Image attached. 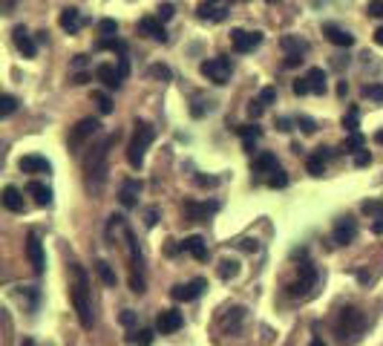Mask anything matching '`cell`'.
Here are the masks:
<instances>
[{"mask_svg": "<svg viewBox=\"0 0 383 346\" xmlns=\"http://www.w3.org/2000/svg\"><path fill=\"white\" fill-rule=\"evenodd\" d=\"M119 142V133H110V136H101L99 142H92L87 147L84 156V179H87V190L99 197L104 185H107V159H110V147Z\"/></svg>", "mask_w": 383, "mask_h": 346, "instance_id": "obj_1", "label": "cell"}, {"mask_svg": "<svg viewBox=\"0 0 383 346\" xmlns=\"http://www.w3.org/2000/svg\"><path fill=\"white\" fill-rule=\"evenodd\" d=\"M69 300H72V309L78 315L81 329H92L95 315H92V300H90V274L84 272V265L78 263H69Z\"/></svg>", "mask_w": 383, "mask_h": 346, "instance_id": "obj_2", "label": "cell"}, {"mask_svg": "<svg viewBox=\"0 0 383 346\" xmlns=\"http://www.w3.org/2000/svg\"><path fill=\"white\" fill-rule=\"evenodd\" d=\"M366 326H369L366 315L360 309H355V306H346V309H340V315H337L334 335L343 346H355L363 338V332H366Z\"/></svg>", "mask_w": 383, "mask_h": 346, "instance_id": "obj_3", "label": "cell"}, {"mask_svg": "<svg viewBox=\"0 0 383 346\" xmlns=\"http://www.w3.org/2000/svg\"><path fill=\"white\" fill-rule=\"evenodd\" d=\"M156 139V130H153L147 122H136V130H133V139L127 145V162L133 170H139L144 165V156H147V147Z\"/></svg>", "mask_w": 383, "mask_h": 346, "instance_id": "obj_4", "label": "cell"}, {"mask_svg": "<svg viewBox=\"0 0 383 346\" xmlns=\"http://www.w3.org/2000/svg\"><path fill=\"white\" fill-rule=\"evenodd\" d=\"M127 75H130L127 55H119V67H112V64H99V67H95V79H99L107 90H119Z\"/></svg>", "mask_w": 383, "mask_h": 346, "instance_id": "obj_5", "label": "cell"}, {"mask_svg": "<svg viewBox=\"0 0 383 346\" xmlns=\"http://www.w3.org/2000/svg\"><path fill=\"white\" fill-rule=\"evenodd\" d=\"M202 75L207 81H214L216 87H222V84H228L231 81V75H234V64H231V58H225V55H219V58H207V61H202Z\"/></svg>", "mask_w": 383, "mask_h": 346, "instance_id": "obj_6", "label": "cell"}, {"mask_svg": "<svg viewBox=\"0 0 383 346\" xmlns=\"http://www.w3.org/2000/svg\"><path fill=\"white\" fill-rule=\"evenodd\" d=\"M99 133H101V122L99 119H81L78 124L72 127V133H69V150L72 153H81V147L87 142H92Z\"/></svg>", "mask_w": 383, "mask_h": 346, "instance_id": "obj_7", "label": "cell"}, {"mask_svg": "<svg viewBox=\"0 0 383 346\" xmlns=\"http://www.w3.org/2000/svg\"><path fill=\"white\" fill-rule=\"evenodd\" d=\"M219 208H222V205H219L216 199H205V202L187 199V202L182 205V214H185V220H190V222H207Z\"/></svg>", "mask_w": 383, "mask_h": 346, "instance_id": "obj_8", "label": "cell"}, {"mask_svg": "<svg viewBox=\"0 0 383 346\" xmlns=\"http://www.w3.org/2000/svg\"><path fill=\"white\" fill-rule=\"evenodd\" d=\"M317 280H320V274H317L314 263H300V274H297V280L289 286V295H291V297H305V295H309L312 288L317 286Z\"/></svg>", "mask_w": 383, "mask_h": 346, "instance_id": "obj_9", "label": "cell"}, {"mask_svg": "<svg viewBox=\"0 0 383 346\" xmlns=\"http://www.w3.org/2000/svg\"><path fill=\"white\" fill-rule=\"evenodd\" d=\"M231 3L234 0H202L196 6V15L199 21H207V24H222L228 12H231Z\"/></svg>", "mask_w": 383, "mask_h": 346, "instance_id": "obj_10", "label": "cell"}, {"mask_svg": "<svg viewBox=\"0 0 383 346\" xmlns=\"http://www.w3.org/2000/svg\"><path fill=\"white\" fill-rule=\"evenodd\" d=\"M26 257H29V265H32L35 274L46 272V252H44V242H41V237H37L35 231L26 234Z\"/></svg>", "mask_w": 383, "mask_h": 346, "instance_id": "obj_11", "label": "cell"}, {"mask_svg": "<svg viewBox=\"0 0 383 346\" xmlns=\"http://www.w3.org/2000/svg\"><path fill=\"white\" fill-rule=\"evenodd\" d=\"M205 288H207V280L205 277H196V280H190V283L173 286V288H170V297H173L176 303H190V300H196L205 292Z\"/></svg>", "mask_w": 383, "mask_h": 346, "instance_id": "obj_12", "label": "cell"}, {"mask_svg": "<svg viewBox=\"0 0 383 346\" xmlns=\"http://www.w3.org/2000/svg\"><path fill=\"white\" fill-rule=\"evenodd\" d=\"M355 237H357V220L355 217H340L337 222H334V231H332V242L334 245H349V242H355Z\"/></svg>", "mask_w": 383, "mask_h": 346, "instance_id": "obj_13", "label": "cell"}, {"mask_svg": "<svg viewBox=\"0 0 383 346\" xmlns=\"http://www.w3.org/2000/svg\"><path fill=\"white\" fill-rule=\"evenodd\" d=\"M231 44L237 52H254L262 44V32H248V29H234L231 32Z\"/></svg>", "mask_w": 383, "mask_h": 346, "instance_id": "obj_14", "label": "cell"}, {"mask_svg": "<svg viewBox=\"0 0 383 346\" xmlns=\"http://www.w3.org/2000/svg\"><path fill=\"white\" fill-rule=\"evenodd\" d=\"M182 323H185L182 312H176V309H162L159 318H156V329H159L162 335H173V332L182 329Z\"/></svg>", "mask_w": 383, "mask_h": 346, "instance_id": "obj_15", "label": "cell"}, {"mask_svg": "<svg viewBox=\"0 0 383 346\" xmlns=\"http://www.w3.org/2000/svg\"><path fill=\"white\" fill-rule=\"evenodd\" d=\"M139 32L153 38V41H159V44H167L170 41V35L164 29V21H159V17H142L139 21Z\"/></svg>", "mask_w": 383, "mask_h": 346, "instance_id": "obj_16", "label": "cell"}, {"mask_svg": "<svg viewBox=\"0 0 383 346\" xmlns=\"http://www.w3.org/2000/svg\"><path fill=\"white\" fill-rule=\"evenodd\" d=\"M274 167H280V162H277V156H274L271 150H259L257 156H254V162H251V173H254V179L265 176V173H271Z\"/></svg>", "mask_w": 383, "mask_h": 346, "instance_id": "obj_17", "label": "cell"}, {"mask_svg": "<svg viewBox=\"0 0 383 346\" xmlns=\"http://www.w3.org/2000/svg\"><path fill=\"white\" fill-rule=\"evenodd\" d=\"M142 182L139 179H124L121 182V190H119V202L124 208H136L139 205V197H142Z\"/></svg>", "mask_w": 383, "mask_h": 346, "instance_id": "obj_18", "label": "cell"}, {"mask_svg": "<svg viewBox=\"0 0 383 346\" xmlns=\"http://www.w3.org/2000/svg\"><path fill=\"white\" fill-rule=\"evenodd\" d=\"M182 252H185V254H190L194 260H199V263H205V260L210 257V252H207V242H205L199 234H190V237H185V240H182Z\"/></svg>", "mask_w": 383, "mask_h": 346, "instance_id": "obj_19", "label": "cell"}, {"mask_svg": "<svg viewBox=\"0 0 383 346\" xmlns=\"http://www.w3.org/2000/svg\"><path fill=\"white\" fill-rule=\"evenodd\" d=\"M58 24H61V29H64V32L75 35V32H81V26H84L87 21H84V15H81V9H75V6H69V9H61V17H58Z\"/></svg>", "mask_w": 383, "mask_h": 346, "instance_id": "obj_20", "label": "cell"}, {"mask_svg": "<svg viewBox=\"0 0 383 346\" xmlns=\"http://www.w3.org/2000/svg\"><path fill=\"white\" fill-rule=\"evenodd\" d=\"M12 41H15V47L21 49L26 58H35V55H37V44L29 38L26 26H15V32H12Z\"/></svg>", "mask_w": 383, "mask_h": 346, "instance_id": "obj_21", "label": "cell"}, {"mask_svg": "<svg viewBox=\"0 0 383 346\" xmlns=\"http://www.w3.org/2000/svg\"><path fill=\"white\" fill-rule=\"evenodd\" d=\"M3 208L12 211V214H24V211H26L24 194H21V190H17L15 185H6V188H3Z\"/></svg>", "mask_w": 383, "mask_h": 346, "instance_id": "obj_22", "label": "cell"}, {"mask_svg": "<svg viewBox=\"0 0 383 346\" xmlns=\"http://www.w3.org/2000/svg\"><path fill=\"white\" fill-rule=\"evenodd\" d=\"M329 159H332V150L329 147H317L309 156V162H305V167H309L312 176H323V173H325V162H329Z\"/></svg>", "mask_w": 383, "mask_h": 346, "instance_id": "obj_23", "label": "cell"}, {"mask_svg": "<svg viewBox=\"0 0 383 346\" xmlns=\"http://www.w3.org/2000/svg\"><path fill=\"white\" fill-rule=\"evenodd\" d=\"M26 194L41 205V208H49L52 205V188L49 185H44V182H37V179H32L29 185H26Z\"/></svg>", "mask_w": 383, "mask_h": 346, "instance_id": "obj_24", "label": "cell"}, {"mask_svg": "<svg viewBox=\"0 0 383 346\" xmlns=\"http://www.w3.org/2000/svg\"><path fill=\"white\" fill-rule=\"evenodd\" d=\"M323 35L329 38L334 47H352L355 44V35L346 32V29H340V26H334V24H323Z\"/></svg>", "mask_w": 383, "mask_h": 346, "instance_id": "obj_25", "label": "cell"}, {"mask_svg": "<svg viewBox=\"0 0 383 346\" xmlns=\"http://www.w3.org/2000/svg\"><path fill=\"white\" fill-rule=\"evenodd\" d=\"M17 167H21L24 173H52V162L44 159V156H24L21 162H17Z\"/></svg>", "mask_w": 383, "mask_h": 346, "instance_id": "obj_26", "label": "cell"}, {"mask_svg": "<svg viewBox=\"0 0 383 346\" xmlns=\"http://www.w3.org/2000/svg\"><path fill=\"white\" fill-rule=\"evenodd\" d=\"M239 136H242V150L245 153H254L257 150V142L262 139V130L257 124H242L239 127Z\"/></svg>", "mask_w": 383, "mask_h": 346, "instance_id": "obj_27", "label": "cell"}, {"mask_svg": "<svg viewBox=\"0 0 383 346\" xmlns=\"http://www.w3.org/2000/svg\"><path fill=\"white\" fill-rule=\"evenodd\" d=\"M325 79H329V75H325V69L323 67H312L309 72H305V81H309V90L314 92V95H323L325 92Z\"/></svg>", "mask_w": 383, "mask_h": 346, "instance_id": "obj_28", "label": "cell"}, {"mask_svg": "<svg viewBox=\"0 0 383 346\" xmlns=\"http://www.w3.org/2000/svg\"><path fill=\"white\" fill-rule=\"evenodd\" d=\"M280 47L289 55H305V52H309V41H303L300 35H282Z\"/></svg>", "mask_w": 383, "mask_h": 346, "instance_id": "obj_29", "label": "cell"}, {"mask_svg": "<svg viewBox=\"0 0 383 346\" xmlns=\"http://www.w3.org/2000/svg\"><path fill=\"white\" fill-rule=\"evenodd\" d=\"M95 274H99V280H101L104 286H110V288L119 283L116 272H112V265H110L107 260H95Z\"/></svg>", "mask_w": 383, "mask_h": 346, "instance_id": "obj_30", "label": "cell"}, {"mask_svg": "<svg viewBox=\"0 0 383 346\" xmlns=\"http://www.w3.org/2000/svg\"><path fill=\"white\" fill-rule=\"evenodd\" d=\"M242 318H245V309H242V306H234L231 315H225V320H222L225 332H228V335H237V332H239V323H242Z\"/></svg>", "mask_w": 383, "mask_h": 346, "instance_id": "obj_31", "label": "cell"}, {"mask_svg": "<svg viewBox=\"0 0 383 346\" xmlns=\"http://www.w3.org/2000/svg\"><path fill=\"white\" fill-rule=\"evenodd\" d=\"M95 49H110V52H119V55H127V44L121 41V38H99L95 41Z\"/></svg>", "mask_w": 383, "mask_h": 346, "instance_id": "obj_32", "label": "cell"}, {"mask_svg": "<svg viewBox=\"0 0 383 346\" xmlns=\"http://www.w3.org/2000/svg\"><path fill=\"white\" fill-rule=\"evenodd\" d=\"M127 340H130L133 346H150L153 340H156V335H153V329H133Z\"/></svg>", "mask_w": 383, "mask_h": 346, "instance_id": "obj_33", "label": "cell"}, {"mask_svg": "<svg viewBox=\"0 0 383 346\" xmlns=\"http://www.w3.org/2000/svg\"><path fill=\"white\" fill-rule=\"evenodd\" d=\"M363 142L366 139H363L360 133H349V139L340 145V153H357V150H363Z\"/></svg>", "mask_w": 383, "mask_h": 346, "instance_id": "obj_34", "label": "cell"}, {"mask_svg": "<svg viewBox=\"0 0 383 346\" xmlns=\"http://www.w3.org/2000/svg\"><path fill=\"white\" fill-rule=\"evenodd\" d=\"M289 185V173H285L282 167H274L271 173H268V188H285Z\"/></svg>", "mask_w": 383, "mask_h": 346, "instance_id": "obj_35", "label": "cell"}, {"mask_svg": "<svg viewBox=\"0 0 383 346\" xmlns=\"http://www.w3.org/2000/svg\"><path fill=\"white\" fill-rule=\"evenodd\" d=\"M92 101L99 104V113H101V115H110V113H112V101H110V95H107V92L95 90V92H92Z\"/></svg>", "mask_w": 383, "mask_h": 346, "instance_id": "obj_36", "label": "cell"}, {"mask_svg": "<svg viewBox=\"0 0 383 346\" xmlns=\"http://www.w3.org/2000/svg\"><path fill=\"white\" fill-rule=\"evenodd\" d=\"M239 274V263L237 260H222L219 263V277L222 280H231V277H237Z\"/></svg>", "mask_w": 383, "mask_h": 346, "instance_id": "obj_37", "label": "cell"}, {"mask_svg": "<svg viewBox=\"0 0 383 346\" xmlns=\"http://www.w3.org/2000/svg\"><path fill=\"white\" fill-rule=\"evenodd\" d=\"M17 110V99H15V95H3V99H0V115H3V119H9V115Z\"/></svg>", "mask_w": 383, "mask_h": 346, "instance_id": "obj_38", "label": "cell"}, {"mask_svg": "<svg viewBox=\"0 0 383 346\" xmlns=\"http://www.w3.org/2000/svg\"><path fill=\"white\" fill-rule=\"evenodd\" d=\"M99 32H101V38L119 35V21H112V17H104V21H99Z\"/></svg>", "mask_w": 383, "mask_h": 346, "instance_id": "obj_39", "label": "cell"}, {"mask_svg": "<svg viewBox=\"0 0 383 346\" xmlns=\"http://www.w3.org/2000/svg\"><path fill=\"white\" fill-rule=\"evenodd\" d=\"M360 211H363V214H369V217H375V220H380V217H383V202L366 199V202L360 205Z\"/></svg>", "mask_w": 383, "mask_h": 346, "instance_id": "obj_40", "label": "cell"}, {"mask_svg": "<svg viewBox=\"0 0 383 346\" xmlns=\"http://www.w3.org/2000/svg\"><path fill=\"white\" fill-rule=\"evenodd\" d=\"M363 95H366L369 101L383 104V84H366V87H363Z\"/></svg>", "mask_w": 383, "mask_h": 346, "instance_id": "obj_41", "label": "cell"}, {"mask_svg": "<svg viewBox=\"0 0 383 346\" xmlns=\"http://www.w3.org/2000/svg\"><path fill=\"white\" fill-rule=\"evenodd\" d=\"M357 122H360L357 107H352L349 115H343V127H346V133H357Z\"/></svg>", "mask_w": 383, "mask_h": 346, "instance_id": "obj_42", "label": "cell"}, {"mask_svg": "<svg viewBox=\"0 0 383 346\" xmlns=\"http://www.w3.org/2000/svg\"><path fill=\"white\" fill-rule=\"evenodd\" d=\"M257 99H259L265 107H268V104H274V101H277V87H262Z\"/></svg>", "mask_w": 383, "mask_h": 346, "instance_id": "obj_43", "label": "cell"}, {"mask_svg": "<svg viewBox=\"0 0 383 346\" xmlns=\"http://www.w3.org/2000/svg\"><path fill=\"white\" fill-rule=\"evenodd\" d=\"M150 75H153V79H162V81H170V75H173V72H170L164 64H153L150 67Z\"/></svg>", "mask_w": 383, "mask_h": 346, "instance_id": "obj_44", "label": "cell"}, {"mask_svg": "<svg viewBox=\"0 0 383 346\" xmlns=\"http://www.w3.org/2000/svg\"><path fill=\"white\" fill-rule=\"evenodd\" d=\"M366 15L383 17V0H369V3H366Z\"/></svg>", "mask_w": 383, "mask_h": 346, "instance_id": "obj_45", "label": "cell"}, {"mask_svg": "<svg viewBox=\"0 0 383 346\" xmlns=\"http://www.w3.org/2000/svg\"><path fill=\"white\" fill-rule=\"evenodd\" d=\"M262 113H265V104H262L259 99H254L251 104H248V115H251V119H259Z\"/></svg>", "mask_w": 383, "mask_h": 346, "instance_id": "obj_46", "label": "cell"}, {"mask_svg": "<svg viewBox=\"0 0 383 346\" xmlns=\"http://www.w3.org/2000/svg\"><path fill=\"white\" fill-rule=\"evenodd\" d=\"M291 90H294V95H309V92H312V90H309V81H305V75L291 84Z\"/></svg>", "mask_w": 383, "mask_h": 346, "instance_id": "obj_47", "label": "cell"}, {"mask_svg": "<svg viewBox=\"0 0 383 346\" xmlns=\"http://www.w3.org/2000/svg\"><path fill=\"white\" fill-rule=\"evenodd\" d=\"M173 15H176L173 3H162V6H159V15H156V17H159V21H170V17H173Z\"/></svg>", "mask_w": 383, "mask_h": 346, "instance_id": "obj_48", "label": "cell"}, {"mask_svg": "<svg viewBox=\"0 0 383 346\" xmlns=\"http://www.w3.org/2000/svg\"><path fill=\"white\" fill-rule=\"evenodd\" d=\"M369 162H372V153H369V150H357V153H355V165H357V167H366Z\"/></svg>", "mask_w": 383, "mask_h": 346, "instance_id": "obj_49", "label": "cell"}, {"mask_svg": "<svg viewBox=\"0 0 383 346\" xmlns=\"http://www.w3.org/2000/svg\"><path fill=\"white\" fill-rule=\"evenodd\" d=\"M121 323L130 329V326H136V323H139V315L133 312V309H124V312H121Z\"/></svg>", "mask_w": 383, "mask_h": 346, "instance_id": "obj_50", "label": "cell"}, {"mask_svg": "<svg viewBox=\"0 0 383 346\" xmlns=\"http://www.w3.org/2000/svg\"><path fill=\"white\" fill-rule=\"evenodd\" d=\"M297 124L303 127V133H314V130H317L314 119H309V115H300V119H297Z\"/></svg>", "mask_w": 383, "mask_h": 346, "instance_id": "obj_51", "label": "cell"}, {"mask_svg": "<svg viewBox=\"0 0 383 346\" xmlns=\"http://www.w3.org/2000/svg\"><path fill=\"white\" fill-rule=\"evenodd\" d=\"M144 222H147V228H153V225H156V222H159V208H150V211H147V220H144Z\"/></svg>", "mask_w": 383, "mask_h": 346, "instance_id": "obj_52", "label": "cell"}, {"mask_svg": "<svg viewBox=\"0 0 383 346\" xmlns=\"http://www.w3.org/2000/svg\"><path fill=\"white\" fill-rule=\"evenodd\" d=\"M303 64V55H285V67H297Z\"/></svg>", "mask_w": 383, "mask_h": 346, "instance_id": "obj_53", "label": "cell"}, {"mask_svg": "<svg viewBox=\"0 0 383 346\" xmlns=\"http://www.w3.org/2000/svg\"><path fill=\"white\" fill-rule=\"evenodd\" d=\"M239 245L245 248V252H257V248H259V245H257V240H242Z\"/></svg>", "mask_w": 383, "mask_h": 346, "instance_id": "obj_54", "label": "cell"}, {"mask_svg": "<svg viewBox=\"0 0 383 346\" xmlns=\"http://www.w3.org/2000/svg\"><path fill=\"white\" fill-rule=\"evenodd\" d=\"M87 67V55H75V69H84Z\"/></svg>", "mask_w": 383, "mask_h": 346, "instance_id": "obj_55", "label": "cell"}, {"mask_svg": "<svg viewBox=\"0 0 383 346\" xmlns=\"http://www.w3.org/2000/svg\"><path fill=\"white\" fill-rule=\"evenodd\" d=\"M346 92H349V84L340 81V84H337V95H340V99H346Z\"/></svg>", "mask_w": 383, "mask_h": 346, "instance_id": "obj_56", "label": "cell"}, {"mask_svg": "<svg viewBox=\"0 0 383 346\" xmlns=\"http://www.w3.org/2000/svg\"><path fill=\"white\" fill-rule=\"evenodd\" d=\"M277 127L289 133V130H291V119H280V122H277Z\"/></svg>", "mask_w": 383, "mask_h": 346, "instance_id": "obj_57", "label": "cell"}, {"mask_svg": "<svg viewBox=\"0 0 383 346\" xmlns=\"http://www.w3.org/2000/svg\"><path fill=\"white\" fill-rule=\"evenodd\" d=\"M375 44H377V47H383V26H377V29H375Z\"/></svg>", "mask_w": 383, "mask_h": 346, "instance_id": "obj_58", "label": "cell"}, {"mask_svg": "<svg viewBox=\"0 0 383 346\" xmlns=\"http://www.w3.org/2000/svg\"><path fill=\"white\" fill-rule=\"evenodd\" d=\"M372 231H375V234H383V217H380V220H375V225H372Z\"/></svg>", "mask_w": 383, "mask_h": 346, "instance_id": "obj_59", "label": "cell"}, {"mask_svg": "<svg viewBox=\"0 0 383 346\" xmlns=\"http://www.w3.org/2000/svg\"><path fill=\"white\" fill-rule=\"evenodd\" d=\"M87 81H90L87 75H84V72H78V75H75V81H72V84H87Z\"/></svg>", "mask_w": 383, "mask_h": 346, "instance_id": "obj_60", "label": "cell"}, {"mask_svg": "<svg viewBox=\"0 0 383 346\" xmlns=\"http://www.w3.org/2000/svg\"><path fill=\"white\" fill-rule=\"evenodd\" d=\"M375 142H377V145H383V130H377V133H375Z\"/></svg>", "mask_w": 383, "mask_h": 346, "instance_id": "obj_61", "label": "cell"}, {"mask_svg": "<svg viewBox=\"0 0 383 346\" xmlns=\"http://www.w3.org/2000/svg\"><path fill=\"white\" fill-rule=\"evenodd\" d=\"M309 346H325V343H323V340H312Z\"/></svg>", "mask_w": 383, "mask_h": 346, "instance_id": "obj_62", "label": "cell"}, {"mask_svg": "<svg viewBox=\"0 0 383 346\" xmlns=\"http://www.w3.org/2000/svg\"><path fill=\"white\" fill-rule=\"evenodd\" d=\"M24 346H35V343H32V340H29V338H26V340H24Z\"/></svg>", "mask_w": 383, "mask_h": 346, "instance_id": "obj_63", "label": "cell"}, {"mask_svg": "<svg viewBox=\"0 0 383 346\" xmlns=\"http://www.w3.org/2000/svg\"><path fill=\"white\" fill-rule=\"evenodd\" d=\"M268 3H277V0H268Z\"/></svg>", "mask_w": 383, "mask_h": 346, "instance_id": "obj_64", "label": "cell"}]
</instances>
